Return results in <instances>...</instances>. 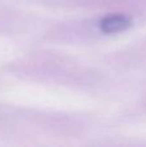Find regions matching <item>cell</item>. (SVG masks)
Here are the masks:
<instances>
[{
  "label": "cell",
  "instance_id": "1",
  "mask_svg": "<svg viewBox=\"0 0 146 147\" xmlns=\"http://www.w3.org/2000/svg\"><path fill=\"white\" fill-rule=\"evenodd\" d=\"M131 25L129 20L124 16H111L107 17L101 22V28L102 31L109 34H114V32H119V31H123L124 28H127Z\"/></svg>",
  "mask_w": 146,
  "mask_h": 147
}]
</instances>
